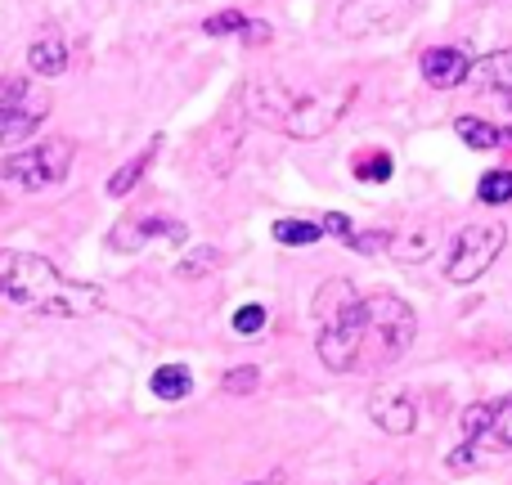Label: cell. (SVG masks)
I'll list each match as a JSON object with an SVG mask.
<instances>
[{
    "instance_id": "obj_1",
    "label": "cell",
    "mask_w": 512,
    "mask_h": 485,
    "mask_svg": "<svg viewBox=\"0 0 512 485\" xmlns=\"http://www.w3.org/2000/svg\"><path fill=\"white\" fill-rule=\"evenodd\" d=\"M0 306L23 315L90 319L108 310V292L99 283H77L41 252L0 247Z\"/></svg>"
},
{
    "instance_id": "obj_2",
    "label": "cell",
    "mask_w": 512,
    "mask_h": 485,
    "mask_svg": "<svg viewBox=\"0 0 512 485\" xmlns=\"http://www.w3.org/2000/svg\"><path fill=\"white\" fill-rule=\"evenodd\" d=\"M355 95L360 90L351 81L328 90H306V95H288L279 86H248L243 104H248L252 122L270 126V131H283L288 140H324L328 131L342 126V117L351 113Z\"/></svg>"
},
{
    "instance_id": "obj_3",
    "label": "cell",
    "mask_w": 512,
    "mask_h": 485,
    "mask_svg": "<svg viewBox=\"0 0 512 485\" xmlns=\"http://www.w3.org/2000/svg\"><path fill=\"white\" fill-rule=\"evenodd\" d=\"M418 337V315L396 292H369L364 297V351L360 369H387L400 355H409Z\"/></svg>"
},
{
    "instance_id": "obj_4",
    "label": "cell",
    "mask_w": 512,
    "mask_h": 485,
    "mask_svg": "<svg viewBox=\"0 0 512 485\" xmlns=\"http://www.w3.org/2000/svg\"><path fill=\"white\" fill-rule=\"evenodd\" d=\"M72 140L63 135H50L41 144H27V149H14L0 158V180L23 194H45V189H59L72 171Z\"/></svg>"
},
{
    "instance_id": "obj_5",
    "label": "cell",
    "mask_w": 512,
    "mask_h": 485,
    "mask_svg": "<svg viewBox=\"0 0 512 485\" xmlns=\"http://www.w3.org/2000/svg\"><path fill=\"white\" fill-rule=\"evenodd\" d=\"M504 247H508V230L499 221L463 225L450 243V256H445V279L450 283H477L481 274L504 256Z\"/></svg>"
},
{
    "instance_id": "obj_6",
    "label": "cell",
    "mask_w": 512,
    "mask_h": 485,
    "mask_svg": "<svg viewBox=\"0 0 512 485\" xmlns=\"http://www.w3.org/2000/svg\"><path fill=\"white\" fill-rule=\"evenodd\" d=\"M418 0H346L337 9V32L346 41H373V36H391L400 27L414 23Z\"/></svg>"
},
{
    "instance_id": "obj_7",
    "label": "cell",
    "mask_w": 512,
    "mask_h": 485,
    "mask_svg": "<svg viewBox=\"0 0 512 485\" xmlns=\"http://www.w3.org/2000/svg\"><path fill=\"white\" fill-rule=\"evenodd\" d=\"M315 324L328 328V324H360L364 319V292L355 288L351 279H324L315 288Z\"/></svg>"
},
{
    "instance_id": "obj_8",
    "label": "cell",
    "mask_w": 512,
    "mask_h": 485,
    "mask_svg": "<svg viewBox=\"0 0 512 485\" xmlns=\"http://www.w3.org/2000/svg\"><path fill=\"white\" fill-rule=\"evenodd\" d=\"M158 239H185V225L171 221V216H158V212L126 216L122 225H113L108 247H113V252H140L144 243H158Z\"/></svg>"
},
{
    "instance_id": "obj_9",
    "label": "cell",
    "mask_w": 512,
    "mask_h": 485,
    "mask_svg": "<svg viewBox=\"0 0 512 485\" xmlns=\"http://www.w3.org/2000/svg\"><path fill=\"white\" fill-rule=\"evenodd\" d=\"M418 72H423V81L436 90H459V86H468L472 54L459 50V45H432V50H423V59H418Z\"/></svg>"
},
{
    "instance_id": "obj_10",
    "label": "cell",
    "mask_w": 512,
    "mask_h": 485,
    "mask_svg": "<svg viewBox=\"0 0 512 485\" xmlns=\"http://www.w3.org/2000/svg\"><path fill=\"white\" fill-rule=\"evenodd\" d=\"M441 243H445L441 225L414 221V225H405V230L387 234V256L391 261H400V265H423V261H432V256L441 252Z\"/></svg>"
},
{
    "instance_id": "obj_11",
    "label": "cell",
    "mask_w": 512,
    "mask_h": 485,
    "mask_svg": "<svg viewBox=\"0 0 512 485\" xmlns=\"http://www.w3.org/2000/svg\"><path fill=\"white\" fill-rule=\"evenodd\" d=\"M45 113H50V95H45V90H32V95L14 108H0V149H14L27 135H36Z\"/></svg>"
},
{
    "instance_id": "obj_12",
    "label": "cell",
    "mask_w": 512,
    "mask_h": 485,
    "mask_svg": "<svg viewBox=\"0 0 512 485\" xmlns=\"http://www.w3.org/2000/svg\"><path fill=\"white\" fill-rule=\"evenodd\" d=\"M369 418H373V423H378L387 436H409V432L418 427L414 400H409L405 391H396V387L373 391V396H369Z\"/></svg>"
},
{
    "instance_id": "obj_13",
    "label": "cell",
    "mask_w": 512,
    "mask_h": 485,
    "mask_svg": "<svg viewBox=\"0 0 512 485\" xmlns=\"http://www.w3.org/2000/svg\"><path fill=\"white\" fill-rule=\"evenodd\" d=\"M72 63V50H68V36L54 32V27H45V32L32 36V45H27V68H32V77H63Z\"/></svg>"
},
{
    "instance_id": "obj_14",
    "label": "cell",
    "mask_w": 512,
    "mask_h": 485,
    "mask_svg": "<svg viewBox=\"0 0 512 485\" xmlns=\"http://www.w3.org/2000/svg\"><path fill=\"white\" fill-rule=\"evenodd\" d=\"M468 86L481 90V95H508V90H512V45L481 54V59H472Z\"/></svg>"
},
{
    "instance_id": "obj_15",
    "label": "cell",
    "mask_w": 512,
    "mask_h": 485,
    "mask_svg": "<svg viewBox=\"0 0 512 485\" xmlns=\"http://www.w3.org/2000/svg\"><path fill=\"white\" fill-rule=\"evenodd\" d=\"M158 149H162V135H153L149 149L131 153V158H126L122 167H117L113 176H108L104 194H108V198H126V194H135V189H140V180L149 176V167H153V158H158Z\"/></svg>"
},
{
    "instance_id": "obj_16",
    "label": "cell",
    "mask_w": 512,
    "mask_h": 485,
    "mask_svg": "<svg viewBox=\"0 0 512 485\" xmlns=\"http://www.w3.org/2000/svg\"><path fill=\"white\" fill-rule=\"evenodd\" d=\"M454 135H459L468 149H504V131H499L495 122H486V117H477V113H459L454 117Z\"/></svg>"
},
{
    "instance_id": "obj_17",
    "label": "cell",
    "mask_w": 512,
    "mask_h": 485,
    "mask_svg": "<svg viewBox=\"0 0 512 485\" xmlns=\"http://www.w3.org/2000/svg\"><path fill=\"white\" fill-rule=\"evenodd\" d=\"M149 387H153V396H158V400L176 405V400H185L189 391H194V378H189L185 364H158V369H153V378H149Z\"/></svg>"
},
{
    "instance_id": "obj_18",
    "label": "cell",
    "mask_w": 512,
    "mask_h": 485,
    "mask_svg": "<svg viewBox=\"0 0 512 485\" xmlns=\"http://www.w3.org/2000/svg\"><path fill=\"white\" fill-rule=\"evenodd\" d=\"M324 239V225L319 221H301V216H283V221H274V243L283 247H310Z\"/></svg>"
},
{
    "instance_id": "obj_19",
    "label": "cell",
    "mask_w": 512,
    "mask_h": 485,
    "mask_svg": "<svg viewBox=\"0 0 512 485\" xmlns=\"http://www.w3.org/2000/svg\"><path fill=\"white\" fill-rule=\"evenodd\" d=\"M477 203H486V207H508L512 203V167H495L477 180Z\"/></svg>"
},
{
    "instance_id": "obj_20",
    "label": "cell",
    "mask_w": 512,
    "mask_h": 485,
    "mask_svg": "<svg viewBox=\"0 0 512 485\" xmlns=\"http://www.w3.org/2000/svg\"><path fill=\"white\" fill-rule=\"evenodd\" d=\"M477 445H486V450H512V396L504 400H495V418H490V427H486V436H481Z\"/></svg>"
},
{
    "instance_id": "obj_21",
    "label": "cell",
    "mask_w": 512,
    "mask_h": 485,
    "mask_svg": "<svg viewBox=\"0 0 512 485\" xmlns=\"http://www.w3.org/2000/svg\"><path fill=\"white\" fill-rule=\"evenodd\" d=\"M351 171H355V180H364V185H387L391 171H396V162H391V153L373 149V153H355Z\"/></svg>"
},
{
    "instance_id": "obj_22",
    "label": "cell",
    "mask_w": 512,
    "mask_h": 485,
    "mask_svg": "<svg viewBox=\"0 0 512 485\" xmlns=\"http://www.w3.org/2000/svg\"><path fill=\"white\" fill-rule=\"evenodd\" d=\"M221 265V247H194V252H185L176 261V279H207V274Z\"/></svg>"
},
{
    "instance_id": "obj_23",
    "label": "cell",
    "mask_w": 512,
    "mask_h": 485,
    "mask_svg": "<svg viewBox=\"0 0 512 485\" xmlns=\"http://www.w3.org/2000/svg\"><path fill=\"white\" fill-rule=\"evenodd\" d=\"M256 387H261V369H256V364H234L230 373H221L225 396H252Z\"/></svg>"
},
{
    "instance_id": "obj_24",
    "label": "cell",
    "mask_w": 512,
    "mask_h": 485,
    "mask_svg": "<svg viewBox=\"0 0 512 485\" xmlns=\"http://www.w3.org/2000/svg\"><path fill=\"white\" fill-rule=\"evenodd\" d=\"M490 418H495V400H477V405L463 409V436L468 441H481L490 427Z\"/></svg>"
},
{
    "instance_id": "obj_25",
    "label": "cell",
    "mask_w": 512,
    "mask_h": 485,
    "mask_svg": "<svg viewBox=\"0 0 512 485\" xmlns=\"http://www.w3.org/2000/svg\"><path fill=\"white\" fill-rule=\"evenodd\" d=\"M265 324H270V310H265L261 301H248V306L234 310V333L239 337H256Z\"/></svg>"
},
{
    "instance_id": "obj_26",
    "label": "cell",
    "mask_w": 512,
    "mask_h": 485,
    "mask_svg": "<svg viewBox=\"0 0 512 485\" xmlns=\"http://www.w3.org/2000/svg\"><path fill=\"white\" fill-rule=\"evenodd\" d=\"M248 18L252 14H243V9H221V14H212L203 23V32L207 36H239L243 27H248Z\"/></svg>"
},
{
    "instance_id": "obj_27",
    "label": "cell",
    "mask_w": 512,
    "mask_h": 485,
    "mask_svg": "<svg viewBox=\"0 0 512 485\" xmlns=\"http://www.w3.org/2000/svg\"><path fill=\"white\" fill-rule=\"evenodd\" d=\"M387 234L391 230H364V234H346V247H351V252H364V256H373V252H387Z\"/></svg>"
},
{
    "instance_id": "obj_28",
    "label": "cell",
    "mask_w": 512,
    "mask_h": 485,
    "mask_svg": "<svg viewBox=\"0 0 512 485\" xmlns=\"http://www.w3.org/2000/svg\"><path fill=\"white\" fill-rule=\"evenodd\" d=\"M32 81L27 77H0V108H14V104H23L27 95H32Z\"/></svg>"
},
{
    "instance_id": "obj_29",
    "label": "cell",
    "mask_w": 512,
    "mask_h": 485,
    "mask_svg": "<svg viewBox=\"0 0 512 485\" xmlns=\"http://www.w3.org/2000/svg\"><path fill=\"white\" fill-rule=\"evenodd\" d=\"M445 468H450V472H468V468H477V441H468V436H463V445L450 454V459H445Z\"/></svg>"
},
{
    "instance_id": "obj_30",
    "label": "cell",
    "mask_w": 512,
    "mask_h": 485,
    "mask_svg": "<svg viewBox=\"0 0 512 485\" xmlns=\"http://www.w3.org/2000/svg\"><path fill=\"white\" fill-rule=\"evenodd\" d=\"M243 45H265V41H270V23H261V18H248V27H243Z\"/></svg>"
},
{
    "instance_id": "obj_31",
    "label": "cell",
    "mask_w": 512,
    "mask_h": 485,
    "mask_svg": "<svg viewBox=\"0 0 512 485\" xmlns=\"http://www.w3.org/2000/svg\"><path fill=\"white\" fill-rule=\"evenodd\" d=\"M319 225H324V234H333V239H346V234L355 230V225H351V216H342V212H328Z\"/></svg>"
},
{
    "instance_id": "obj_32",
    "label": "cell",
    "mask_w": 512,
    "mask_h": 485,
    "mask_svg": "<svg viewBox=\"0 0 512 485\" xmlns=\"http://www.w3.org/2000/svg\"><path fill=\"white\" fill-rule=\"evenodd\" d=\"M279 481H283V477H279V472H274L270 481H243V485H279Z\"/></svg>"
},
{
    "instance_id": "obj_33",
    "label": "cell",
    "mask_w": 512,
    "mask_h": 485,
    "mask_svg": "<svg viewBox=\"0 0 512 485\" xmlns=\"http://www.w3.org/2000/svg\"><path fill=\"white\" fill-rule=\"evenodd\" d=\"M364 485H396V477H378V481H364Z\"/></svg>"
},
{
    "instance_id": "obj_34",
    "label": "cell",
    "mask_w": 512,
    "mask_h": 485,
    "mask_svg": "<svg viewBox=\"0 0 512 485\" xmlns=\"http://www.w3.org/2000/svg\"><path fill=\"white\" fill-rule=\"evenodd\" d=\"M504 144H512V126H508V131H504Z\"/></svg>"
},
{
    "instance_id": "obj_35",
    "label": "cell",
    "mask_w": 512,
    "mask_h": 485,
    "mask_svg": "<svg viewBox=\"0 0 512 485\" xmlns=\"http://www.w3.org/2000/svg\"><path fill=\"white\" fill-rule=\"evenodd\" d=\"M0 207H5V194H0Z\"/></svg>"
},
{
    "instance_id": "obj_36",
    "label": "cell",
    "mask_w": 512,
    "mask_h": 485,
    "mask_svg": "<svg viewBox=\"0 0 512 485\" xmlns=\"http://www.w3.org/2000/svg\"><path fill=\"white\" fill-rule=\"evenodd\" d=\"M77 485H86V481H77Z\"/></svg>"
}]
</instances>
